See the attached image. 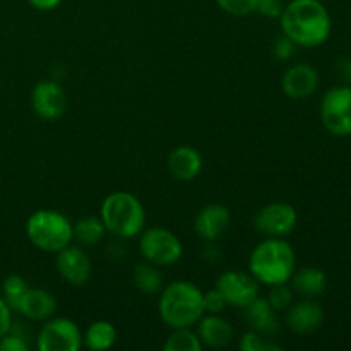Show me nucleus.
Listing matches in <instances>:
<instances>
[{
    "label": "nucleus",
    "mask_w": 351,
    "mask_h": 351,
    "mask_svg": "<svg viewBox=\"0 0 351 351\" xmlns=\"http://www.w3.org/2000/svg\"><path fill=\"white\" fill-rule=\"evenodd\" d=\"M280 26L297 47L314 48L331 34V16L319 0H291L280 16Z\"/></svg>",
    "instance_id": "nucleus-1"
},
{
    "label": "nucleus",
    "mask_w": 351,
    "mask_h": 351,
    "mask_svg": "<svg viewBox=\"0 0 351 351\" xmlns=\"http://www.w3.org/2000/svg\"><path fill=\"white\" fill-rule=\"evenodd\" d=\"M297 257L295 250L285 239L263 240L254 247L249 257V273L266 287L288 283L295 273Z\"/></svg>",
    "instance_id": "nucleus-2"
},
{
    "label": "nucleus",
    "mask_w": 351,
    "mask_h": 351,
    "mask_svg": "<svg viewBox=\"0 0 351 351\" xmlns=\"http://www.w3.org/2000/svg\"><path fill=\"white\" fill-rule=\"evenodd\" d=\"M160 317L168 328H192L206 314L204 293L189 281H173L163 287L160 297Z\"/></svg>",
    "instance_id": "nucleus-3"
},
{
    "label": "nucleus",
    "mask_w": 351,
    "mask_h": 351,
    "mask_svg": "<svg viewBox=\"0 0 351 351\" xmlns=\"http://www.w3.org/2000/svg\"><path fill=\"white\" fill-rule=\"evenodd\" d=\"M99 218L106 232L117 239H134L146 226V213L139 199L130 192H112L99 208Z\"/></svg>",
    "instance_id": "nucleus-4"
},
{
    "label": "nucleus",
    "mask_w": 351,
    "mask_h": 351,
    "mask_svg": "<svg viewBox=\"0 0 351 351\" xmlns=\"http://www.w3.org/2000/svg\"><path fill=\"white\" fill-rule=\"evenodd\" d=\"M26 235L36 249L53 252L65 249L74 240L72 223L62 213L53 209H38L27 218Z\"/></svg>",
    "instance_id": "nucleus-5"
},
{
    "label": "nucleus",
    "mask_w": 351,
    "mask_h": 351,
    "mask_svg": "<svg viewBox=\"0 0 351 351\" xmlns=\"http://www.w3.org/2000/svg\"><path fill=\"white\" fill-rule=\"evenodd\" d=\"M139 252L144 261L158 267L178 263L184 254L180 239L163 226H153L141 232Z\"/></svg>",
    "instance_id": "nucleus-6"
},
{
    "label": "nucleus",
    "mask_w": 351,
    "mask_h": 351,
    "mask_svg": "<svg viewBox=\"0 0 351 351\" xmlns=\"http://www.w3.org/2000/svg\"><path fill=\"white\" fill-rule=\"evenodd\" d=\"M321 120L332 136H351V86H336L322 96Z\"/></svg>",
    "instance_id": "nucleus-7"
},
{
    "label": "nucleus",
    "mask_w": 351,
    "mask_h": 351,
    "mask_svg": "<svg viewBox=\"0 0 351 351\" xmlns=\"http://www.w3.org/2000/svg\"><path fill=\"white\" fill-rule=\"evenodd\" d=\"M36 346L40 351H79L82 332L72 319L50 317L38 332Z\"/></svg>",
    "instance_id": "nucleus-8"
},
{
    "label": "nucleus",
    "mask_w": 351,
    "mask_h": 351,
    "mask_svg": "<svg viewBox=\"0 0 351 351\" xmlns=\"http://www.w3.org/2000/svg\"><path fill=\"white\" fill-rule=\"evenodd\" d=\"M298 223V213L288 202H269L254 216V228L269 239H283L290 235Z\"/></svg>",
    "instance_id": "nucleus-9"
},
{
    "label": "nucleus",
    "mask_w": 351,
    "mask_h": 351,
    "mask_svg": "<svg viewBox=\"0 0 351 351\" xmlns=\"http://www.w3.org/2000/svg\"><path fill=\"white\" fill-rule=\"evenodd\" d=\"M216 288L221 291L226 304L243 308L259 297V283L250 273L243 271H225L216 281Z\"/></svg>",
    "instance_id": "nucleus-10"
},
{
    "label": "nucleus",
    "mask_w": 351,
    "mask_h": 351,
    "mask_svg": "<svg viewBox=\"0 0 351 351\" xmlns=\"http://www.w3.org/2000/svg\"><path fill=\"white\" fill-rule=\"evenodd\" d=\"M55 267L62 280L71 287H84L93 274V264L81 245H67L58 250Z\"/></svg>",
    "instance_id": "nucleus-11"
},
{
    "label": "nucleus",
    "mask_w": 351,
    "mask_h": 351,
    "mask_svg": "<svg viewBox=\"0 0 351 351\" xmlns=\"http://www.w3.org/2000/svg\"><path fill=\"white\" fill-rule=\"evenodd\" d=\"M31 106L40 119L53 122L67 110V95L58 82L41 81L31 93Z\"/></svg>",
    "instance_id": "nucleus-12"
},
{
    "label": "nucleus",
    "mask_w": 351,
    "mask_h": 351,
    "mask_svg": "<svg viewBox=\"0 0 351 351\" xmlns=\"http://www.w3.org/2000/svg\"><path fill=\"white\" fill-rule=\"evenodd\" d=\"M232 225V213L226 206L208 204L197 213L194 219V230L204 242H216L228 232Z\"/></svg>",
    "instance_id": "nucleus-13"
},
{
    "label": "nucleus",
    "mask_w": 351,
    "mask_h": 351,
    "mask_svg": "<svg viewBox=\"0 0 351 351\" xmlns=\"http://www.w3.org/2000/svg\"><path fill=\"white\" fill-rule=\"evenodd\" d=\"M319 88V72L308 64L291 65L281 77V89L293 99H305Z\"/></svg>",
    "instance_id": "nucleus-14"
},
{
    "label": "nucleus",
    "mask_w": 351,
    "mask_h": 351,
    "mask_svg": "<svg viewBox=\"0 0 351 351\" xmlns=\"http://www.w3.org/2000/svg\"><path fill=\"white\" fill-rule=\"evenodd\" d=\"M324 322V308L312 298L291 304L287 311V326L297 335H311Z\"/></svg>",
    "instance_id": "nucleus-15"
},
{
    "label": "nucleus",
    "mask_w": 351,
    "mask_h": 351,
    "mask_svg": "<svg viewBox=\"0 0 351 351\" xmlns=\"http://www.w3.org/2000/svg\"><path fill=\"white\" fill-rule=\"evenodd\" d=\"M243 317H245V322L250 328V331L259 332L264 338L273 339L280 332L278 312L271 307L267 298L257 297L256 300L250 302L247 307H243Z\"/></svg>",
    "instance_id": "nucleus-16"
},
{
    "label": "nucleus",
    "mask_w": 351,
    "mask_h": 351,
    "mask_svg": "<svg viewBox=\"0 0 351 351\" xmlns=\"http://www.w3.org/2000/svg\"><path fill=\"white\" fill-rule=\"evenodd\" d=\"M55 311H57V300L50 291L41 290V288H27L16 312L29 321L45 322L47 319L53 317Z\"/></svg>",
    "instance_id": "nucleus-17"
},
{
    "label": "nucleus",
    "mask_w": 351,
    "mask_h": 351,
    "mask_svg": "<svg viewBox=\"0 0 351 351\" xmlns=\"http://www.w3.org/2000/svg\"><path fill=\"white\" fill-rule=\"evenodd\" d=\"M197 336L202 345L209 348H225L233 339V328L221 314H204L197 322Z\"/></svg>",
    "instance_id": "nucleus-18"
},
{
    "label": "nucleus",
    "mask_w": 351,
    "mask_h": 351,
    "mask_svg": "<svg viewBox=\"0 0 351 351\" xmlns=\"http://www.w3.org/2000/svg\"><path fill=\"white\" fill-rule=\"evenodd\" d=\"M168 170L177 180L191 182L202 171V156L195 147L178 146L168 156Z\"/></svg>",
    "instance_id": "nucleus-19"
},
{
    "label": "nucleus",
    "mask_w": 351,
    "mask_h": 351,
    "mask_svg": "<svg viewBox=\"0 0 351 351\" xmlns=\"http://www.w3.org/2000/svg\"><path fill=\"white\" fill-rule=\"evenodd\" d=\"M288 283L295 293L302 295L304 298H315L324 293L328 288V276L319 267H304L291 274Z\"/></svg>",
    "instance_id": "nucleus-20"
},
{
    "label": "nucleus",
    "mask_w": 351,
    "mask_h": 351,
    "mask_svg": "<svg viewBox=\"0 0 351 351\" xmlns=\"http://www.w3.org/2000/svg\"><path fill=\"white\" fill-rule=\"evenodd\" d=\"M117 341V328L108 321H95L82 335V345L88 350H110Z\"/></svg>",
    "instance_id": "nucleus-21"
},
{
    "label": "nucleus",
    "mask_w": 351,
    "mask_h": 351,
    "mask_svg": "<svg viewBox=\"0 0 351 351\" xmlns=\"http://www.w3.org/2000/svg\"><path fill=\"white\" fill-rule=\"evenodd\" d=\"M132 280L134 287L144 295H156L163 290V274H161L160 267L147 263V261L137 264Z\"/></svg>",
    "instance_id": "nucleus-22"
},
{
    "label": "nucleus",
    "mask_w": 351,
    "mask_h": 351,
    "mask_svg": "<svg viewBox=\"0 0 351 351\" xmlns=\"http://www.w3.org/2000/svg\"><path fill=\"white\" fill-rule=\"evenodd\" d=\"M72 232H74V239L77 240L81 247H95L105 239L106 228L103 225L101 218L96 216H86V218L79 219L75 225H72Z\"/></svg>",
    "instance_id": "nucleus-23"
},
{
    "label": "nucleus",
    "mask_w": 351,
    "mask_h": 351,
    "mask_svg": "<svg viewBox=\"0 0 351 351\" xmlns=\"http://www.w3.org/2000/svg\"><path fill=\"white\" fill-rule=\"evenodd\" d=\"M165 351H201L202 343L199 339L197 332L192 331L191 328L173 329L168 336L167 343L163 346Z\"/></svg>",
    "instance_id": "nucleus-24"
},
{
    "label": "nucleus",
    "mask_w": 351,
    "mask_h": 351,
    "mask_svg": "<svg viewBox=\"0 0 351 351\" xmlns=\"http://www.w3.org/2000/svg\"><path fill=\"white\" fill-rule=\"evenodd\" d=\"M27 283L23 276L19 274H10L3 280L2 283V298L5 300V304L12 308V312L17 311L19 307V302L21 298L24 297L27 290Z\"/></svg>",
    "instance_id": "nucleus-25"
},
{
    "label": "nucleus",
    "mask_w": 351,
    "mask_h": 351,
    "mask_svg": "<svg viewBox=\"0 0 351 351\" xmlns=\"http://www.w3.org/2000/svg\"><path fill=\"white\" fill-rule=\"evenodd\" d=\"M295 291L291 290V287H288V283L281 285H273L269 287V293H267V302L271 304V307L280 314V312L288 311L293 304Z\"/></svg>",
    "instance_id": "nucleus-26"
},
{
    "label": "nucleus",
    "mask_w": 351,
    "mask_h": 351,
    "mask_svg": "<svg viewBox=\"0 0 351 351\" xmlns=\"http://www.w3.org/2000/svg\"><path fill=\"white\" fill-rule=\"evenodd\" d=\"M239 348L242 351H281L280 345H274L271 338H264L259 332L249 331L239 341Z\"/></svg>",
    "instance_id": "nucleus-27"
},
{
    "label": "nucleus",
    "mask_w": 351,
    "mask_h": 351,
    "mask_svg": "<svg viewBox=\"0 0 351 351\" xmlns=\"http://www.w3.org/2000/svg\"><path fill=\"white\" fill-rule=\"evenodd\" d=\"M216 3L223 12L235 17H243L256 12L257 0H216Z\"/></svg>",
    "instance_id": "nucleus-28"
},
{
    "label": "nucleus",
    "mask_w": 351,
    "mask_h": 351,
    "mask_svg": "<svg viewBox=\"0 0 351 351\" xmlns=\"http://www.w3.org/2000/svg\"><path fill=\"white\" fill-rule=\"evenodd\" d=\"M228 307L225 297L221 295V291L218 288H213V290L206 291L204 293V311L206 314H223V311Z\"/></svg>",
    "instance_id": "nucleus-29"
},
{
    "label": "nucleus",
    "mask_w": 351,
    "mask_h": 351,
    "mask_svg": "<svg viewBox=\"0 0 351 351\" xmlns=\"http://www.w3.org/2000/svg\"><path fill=\"white\" fill-rule=\"evenodd\" d=\"M29 345L24 339L23 335L14 331V328H10V331L7 332L3 338H0V351H27Z\"/></svg>",
    "instance_id": "nucleus-30"
},
{
    "label": "nucleus",
    "mask_w": 351,
    "mask_h": 351,
    "mask_svg": "<svg viewBox=\"0 0 351 351\" xmlns=\"http://www.w3.org/2000/svg\"><path fill=\"white\" fill-rule=\"evenodd\" d=\"M295 50H297V45H295L287 34H280V36L274 40L273 51L274 57H276L278 60H290L295 55Z\"/></svg>",
    "instance_id": "nucleus-31"
},
{
    "label": "nucleus",
    "mask_w": 351,
    "mask_h": 351,
    "mask_svg": "<svg viewBox=\"0 0 351 351\" xmlns=\"http://www.w3.org/2000/svg\"><path fill=\"white\" fill-rule=\"evenodd\" d=\"M283 9V0H257L256 3V12L269 19H280Z\"/></svg>",
    "instance_id": "nucleus-32"
},
{
    "label": "nucleus",
    "mask_w": 351,
    "mask_h": 351,
    "mask_svg": "<svg viewBox=\"0 0 351 351\" xmlns=\"http://www.w3.org/2000/svg\"><path fill=\"white\" fill-rule=\"evenodd\" d=\"M12 324V308L0 297V338H3L10 331Z\"/></svg>",
    "instance_id": "nucleus-33"
},
{
    "label": "nucleus",
    "mask_w": 351,
    "mask_h": 351,
    "mask_svg": "<svg viewBox=\"0 0 351 351\" xmlns=\"http://www.w3.org/2000/svg\"><path fill=\"white\" fill-rule=\"evenodd\" d=\"M336 74L345 84H351V58H339L336 62Z\"/></svg>",
    "instance_id": "nucleus-34"
},
{
    "label": "nucleus",
    "mask_w": 351,
    "mask_h": 351,
    "mask_svg": "<svg viewBox=\"0 0 351 351\" xmlns=\"http://www.w3.org/2000/svg\"><path fill=\"white\" fill-rule=\"evenodd\" d=\"M38 10H53L62 3V0H27Z\"/></svg>",
    "instance_id": "nucleus-35"
}]
</instances>
